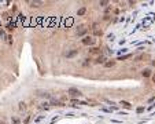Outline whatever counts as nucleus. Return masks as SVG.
Segmentation results:
<instances>
[{
  "label": "nucleus",
  "mask_w": 155,
  "mask_h": 124,
  "mask_svg": "<svg viewBox=\"0 0 155 124\" xmlns=\"http://www.w3.org/2000/svg\"><path fill=\"white\" fill-rule=\"evenodd\" d=\"M83 44H85V46L95 44V37H93V36H85V37L83 39Z\"/></svg>",
  "instance_id": "f257e3e1"
},
{
  "label": "nucleus",
  "mask_w": 155,
  "mask_h": 124,
  "mask_svg": "<svg viewBox=\"0 0 155 124\" xmlns=\"http://www.w3.org/2000/svg\"><path fill=\"white\" fill-rule=\"evenodd\" d=\"M69 94H72V95H74V96L81 95V93H80L78 90H76V88H70V90H69Z\"/></svg>",
  "instance_id": "f03ea898"
},
{
  "label": "nucleus",
  "mask_w": 155,
  "mask_h": 124,
  "mask_svg": "<svg viewBox=\"0 0 155 124\" xmlns=\"http://www.w3.org/2000/svg\"><path fill=\"white\" fill-rule=\"evenodd\" d=\"M11 124H21V120H19V117L12 116V117H11Z\"/></svg>",
  "instance_id": "7ed1b4c3"
},
{
  "label": "nucleus",
  "mask_w": 155,
  "mask_h": 124,
  "mask_svg": "<svg viewBox=\"0 0 155 124\" xmlns=\"http://www.w3.org/2000/svg\"><path fill=\"white\" fill-rule=\"evenodd\" d=\"M143 76H144V77H150V76H151V69H144V70H143Z\"/></svg>",
  "instance_id": "20e7f679"
},
{
  "label": "nucleus",
  "mask_w": 155,
  "mask_h": 124,
  "mask_svg": "<svg viewBox=\"0 0 155 124\" xmlns=\"http://www.w3.org/2000/svg\"><path fill=\"white\" fill-rule=\"evenodd\" d=\"M85 32H86V28H84V26H80V29H77V34H80V36L84 34Z\"/></svg>",
  "instance_id": "39448f33"
},
{
  "label": "nucleus",
  "mask_w": 155,
  "mask_h": 124,
  "mask_svg": "<svg viewBox=\"0 0 155 124\" xmlns=\"http://www.w3.org/2000/svg\"><path fill=\"white\" fill-rule=\"evenodd\" d=\"M121 105H122V106H124V108H126V109H131V103H129V102H125V101H121Z\"/></svg>",
  "instance_id": "423d86ee"
},
{
  "label": "nucleus",
  "mask_w": 155,
  "mask_h": 124,
  "mask_svg": "<svg viewBox=\"0 0 155 124\" xmlns=\"http://www.w3.org/2000/svg\"><path fill=\"white\" fill-rule=\"evenodd\" d=\"M114 65H115V62H114V61L106 62V63H104V66H106V68H111V66H114Z\"/></svg>",
  "instance_id": "0eeeda50"
},
{
  "label": "nucleus",
  "mask_w": 155,
  "mask_h": 124,
  "mask_svg": "<svg viewBox=\"0 0 155 124\" xmlns=\"http://www.w3.org/2000/svg\"><path fill=\"white\" fill-rule=\"evenodd\" d=\"M76 54H77V51H76V50H74V51H70V52H67V58H73V57H74Z\"/></svg>",
  "instance_id": "6e6552de"
},
{
  "label": "nucleus",
  "mask_w": 155,
  "mask_h": 124,
  "mask_svg": "<svg viewBox=\"0 0 155 124\" xmlns=\"http://www.w3.org/2000/svg\"><path fill=\"white\" fill-rule=\"evenodd\" d=\"M25 109H26V103L21 102V103H19V110H25Z\"/></svg>",
  "instance_id": "1a4fd4ad"
},
{
  "label": "nucleus",
  "mask_w": 155,
  "mask_h": 124,
  "mask_svg": "<svg viewBox=\"0 0 155 124\" xmlns=\"http://www.w3.org/2000/svg\"><path fill=\"white\" fill-rule=\"evenodd\" d=\"M91 54H99V48H92V50H91Z\"/></svg>",
  "instance_id": "9d476101"
},
{
  "label": "nucleus",
  "mask_w": 155,
  "mask_h": 124,
  "mask_svg": "<svg viewBox=\"0 0 155 124\" xmlns=\"http://www.w3.org/2000/svg\"><path fill=\"white\" fill-rule=\"evenodd\" d=\"M83 14H85V8H80L78 10V15H83Z\"/></svg>",
  "instance_id": "9b49d317"
},
{
  "label": "nucleus",
  "mask_w": 155,
  "mask_h": 124,
  "mask_svg": "<svg viewBox=\"0 0 155 124\" xmlns=\"http://www.w3.org/2000/svg\"><path fill=\"white\" fill-rule=\"evenodd\" d=\"M29 121H30V116H26V119L24 120V124H28Z\"/></svg>",
  "instance_id": "f8f14e48"
},
{
  "label": "nucleus",
  "mask_w": 155,
  "mask_h": 124,
  "mask_svg": "<svg viewBox=\"0 0 155 124\" xmlns=\"http://www.w3.org/2000/svg\"><path fill=\"white\" fill-rule=\"evenodd\" d=\"M0 124H7V123H6L4 120H1V121H0Z\"/></svg>",
  "instance_id": "ddd939ff"
}]
</instances>
